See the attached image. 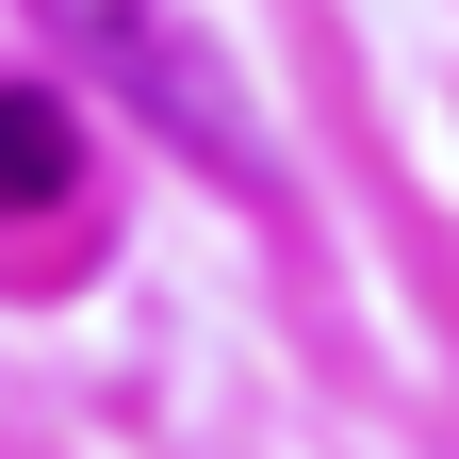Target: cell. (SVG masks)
Returning a JSON list of instances; mask_svg holds the SVG:
<instances>
[{
    "instance_id": "obj_1",
    "label": "cell",
    "mask_w": 459,
    "mask_h": 459,
    "mask_svg": "<svg viewBox=\"0 0 459 459\" xmlns=\"http://www.w3.org/2000/svg\"><path fill=\"white\" fill-rule=\"evenodd\" d=\"M33 17L66 33V66H82L99 99H132L197 181L279 197V148H263V115H247V82H230V49H213L197 0H33Z\"/></svg>"
},
{
    "instance_id": "obj_2",
    "label": "cell",
    "mask_w": 459,
    "mask_h": 459,
    "mask_svg": "<svg viewBox=\"0 0 459 459\" xmlns=\"http://www.w3.org/2000/svg\"><path fill=\"white\" fill-rule=\"evenodd\" d=\"M82 181V115H66V82H0V213H49Z\"/></svg>"
}]
</instances>
